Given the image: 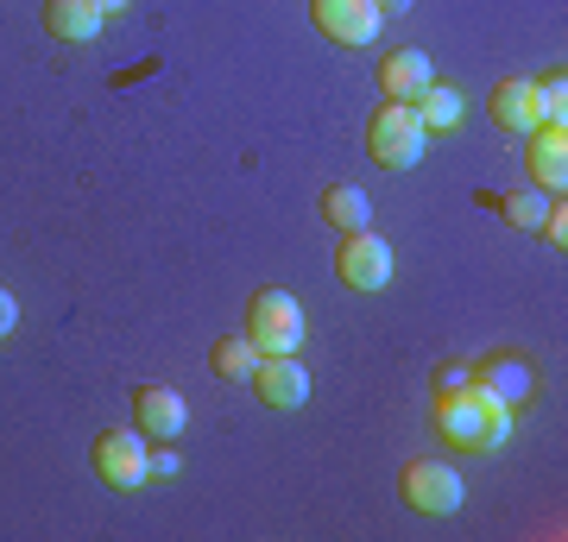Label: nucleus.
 Listing matches in <instances>:
<instances>
[{
	"label": "nucleus",
	"instance_id": "nucleus-3",
	"mask_svg": "<svg viewBox=\"0 0 568 542\" xmlns=\"http://www.w3.org/2000/svg\"><path fill=\"white\" fill-rule=\"evenodd\" d=\"M424 121H417V108L410 101H386L373 126H366V152L373 164H386V171H410V164H424Z\"/></svg>",
	"mask_w": 568,
	"mask_h": 542
},
{
	"label": "nucleus",
	"instance_id": "nucleus-10",
	"mask_svg": "<svg viewBox=\"0 0 568 542\" xmlns=\"http://www.w3.org/2000/svg\"><path fill=\"white\" fill-rule=\"evenodd\" d=\"M530 183L544 190V196H562L568 190V133L562 126H530Z\"/></svg>",
	"mask_w": 568,
	"mask_h": 542
},
{
	"label": "nucleus",
	"instance_id": "nucleus-7",
	"mask_svg": "<svg viewBox=\"0 0 568 542\" xmlns=\"http://www.w3.org/2000/svg\"><path fill=\"white\" fill-rule=\"evenodd\" d=\"M310 13L323 25V39H335V44H373L379 25H386L379 0H310Z\"/></svg>",
	"mask_w": 568,
	"mask_h": 542
},
{
	"label": "nucleus",
	"instance_id": "nucleus-1",
	"mask_svg": "<svg viewBox=\"0 0 568 542\" xmlns=\"http://www.w3.org/2000/svg\"><path fill=\"white\" fill-rule=\"evenodd\" d=\"M436 436L462 454H499L511 442V403L493 398L487 385L467 379L462 391H443L436 403Z\"/></svg>",
	"mask_w": 568,
	"mask_h": 542
},
{
	"label": "nucleus",
	"instance_id": "nucleus-14",
	"mask_svg": "<svg viewBox=\"0 0 568 542\" xmlns=\"http://www.w3.org/2000/svg\"><path fill=\"white\" fill-rule=\"evenodd\" d=\"M323 222L342 227V234L373 227V202H366V190H354V183H328L323 190Z\"/></svg>",
	"mask_w": 568,
	"mask_h": 542
},
{
	"label": "nucleus",
	"instance_id": "nucleus-12",
	"mask_svg": "<svg viewBox=\"0 0 568 542\" xmlns=\"http://www.w3.org/2000/svg\"><path fill=\"white\" fill-rule=\"evenodd\" d=\"M429 58L424 51H386V63H379V89H386V101H417L429 89Z\"/></svg>",
	"mask_w": 568,
	"mask_h": 542
},
{
	"label": "nucleus",
	"instance_id": "nucleus-11",
	"mask_svg": "<svg viewBox=\"0 0 568 542\" xmlns=\"http://www.w3.org/2000/svg\"><path fill=\"white\" fill-rule=\"evenodd\" d=\"M467 379L487 385L493 398H506V403H525V398H530V385H537V379H530V366L518 360V354H487V360L474 366Z\"/></svg>",
	"mask_w": 568,
	"mask_h": 542
},
{
	"label": "nucleus",
	"instance_id": "nucleus-23",
	"mask_svg": "<svg viewBox=\"0 0 568 542\" xmlns=\"http://www.w3.org/2000/svg\"><path fill=\"white\" fill-rule=\"evenodd\" d=\"M13 321H20V303L0 290V335H13Z\"/></svg>",
	"mask_w": 568,
	"mask_h": 542
},
{
	"label": "nucleus",
	"instance_id": "nucleus-8",
	"mask_svg": "<svg viewBox=\"0 0 568 542\" xmlns=\"http://www.w3.org/2000/svg\"><path fill=\"white\" fill-rule=\"evenodd\" d=\"M183 422H190V410H183V398L171 385H140L133 391V429H140L145 442H178Z\"/></svg>",
	"mask_w": 568,
	"mask_h": 542
},
{
	"label": "nucleus",
	"instance_id": "nucleus-16",
	"mask_svg": "<svg viewBox=\"0 0 568 542\" xmlns=\"http://www.w3.org/2000/svg\"><path fill=\"white\" fill-rule=\"evenodd\" d=\"M410 108H417L424 133H448V126H462V89H448V82H429Z\"/></svg>",
	"mask_w": 568,
	"mask_h": 542
},
{
	"label": "nucleus",
	"instance_id": "nucleus-5",
	"mask_svg": "<svg viewBox=\"0 0 568 542\" xmlns=\"http://www.w3.org/2000/svg\"><path fill=\"white\" fill-rule=\"evenodd\" d=\"M89 467H95V480L114 485V492L145 485V436L140 429H102L95 448H89Z\"/></svg>",
	"mask_w": 568,
	"mask_h": 542
},
{
	"label": "nucleus",
	"instance_id": "nucleus-19",
	"mask_svg": "<svg viewBox=\"0 0 568 542\" xmlns=\"http://www.w3.org/2000/svg\"><path fill=\"white\" fill-rule=\"evenodd\" d=\"M530 101H537V126H562L568 121V82H562V70L544 76V82H530Z\"/></svg>",
	"mask_w": 568,
	"mask_h": 542
},
{
	"label": "nucleus",
	"instance_id": "nucleus-18",
	"mask_svg": "<svg viewBox=\"0 0 568 542\" xmlns=\"http://www.w3.org/2000/svg\"><path fill=\"white\" fill-rule=\"evenodd\" d=\"M209 366H215L227 385H253V372H260V354H253V341H246V335H234V341H215Z\"/></svg>",
	"mask_w": 568,
	"mask_h": 542
},
{
	"label": "nucleus",
	"instance_id": "nucleus-2",
	"mask_svg": "<svg viewBox=\"0 0 568 542\" xmlns=\"http://www.w3.org/2000/svg\"><path fill=\"white\" fill-rule=\"evenodd\" d=\"M246 341H253V354H297L304 347V303L291 290H253Z\"/></svg>",
	"mask_w": 568,
	"mask_h": 542
},
{
	"label": "nucleus",
	"instance_id": "nucleus-13",
	"mask_svg": "<svg viewBox=\"0 0 568 542\" xmlns=\"http://www.w3.org/2000/svg\"><path fill=\"white\" fill-rule=\"evenodd\" d=\"M44 32L63 44H89L102 32V13H95V0H44Z\"/></svg>",
	"mask_w": 568,
	"mask_h": 542
},
{
	"label": "nucleus",
	"instance_id": "nucleus-15",
	"mask_svg": "<svg viewBox=\"0 0 568 542\" xmlns=\"http://www.w3.org/2000/svg\"><path fill=\"white\" fill-rule=\"evenodd\" d=\"M493 126H499V133H530V126H537V101H530V82H499V89H493Z\"/></svg>",
	"mask_w": 568,
	"mask_h": 542
},
{
	"label": "nucleus",
	"instance_id": "nucleus-20",
	"mask_svg": "<svg viewBox=\"0 0 568 542\" xmlns=\"http://www.w3.org/2000/svg\"><path fill=\"white\" fill-rule=\"evenodd\" d=\"M537 234H544V241L556 246V253L568 246V208H562V196L549 202V215H544V227H537Z\"/></svg>",
	"mask_w": 568,
	"mask_h": 542
},
{
	"label": "nucleus",
	"instance_id": "nucleus-6",
	"mask_svg": "<svg viewBox=\"0 0 568 542\" xmlns=\"http://www.w3.org/2000/svg\"><path fill=\"white\" fill-rule=\"evenodd\" d=\"M335 278H342L347 290H386V284H392V246L379 241L373 227H361V234H342Z\"/></svg>",
	"mask_w": 568,
	"mask_h": 542
},
{
	"label": "nucleus",
	"instance_id": "nucleus-21",
	"mask_svg": "<svg viewBox=\"0 0 568 542\" xmlns=\"http://www.w3.org/2000/svg\"><path fill=\"white\" fill-rule=\"evenodd\" d=\"M178 448H171V442H159V448H152V442H145V473H159V480H171V473H178Z\"/></svg>",
	"mask_w": 568,
	"mask_h": 542
},
{
	"label": "nucleus",
	"instance_id": "nucleus-9",
	"mask_svg": "<svg viewBox=\"0 0 568 542\" xmlns=\"http://www.w3.org/2000/svg\"><path fill=\"white\" fill-rule=\"evenodd\" d=\"M253 391H260V403H272V410H297V403H310V372L291 354H265L260 372H253Z\"/></svg>",
	"mask_w": 568,
	"mask_h": 542
},
{
	"label": "nucleus",
	"instance_id": "nucleus-17",
	"mask_svg": "<svg viewBox=\"0 0 568 542\" xmlns=\"http://www.w3.org/2000/svg\"><path fill=\"white\" fill-rule=\"evenodd\" d=\"M480 202H493V208H499V215H506L511 227L537 234V227H544V215H549V202H556V196H544V190H518V196H480Z\"/></svg>",
	"mask_w": 568,
	"mask_h": 542
},
{
	"label": "nucleus",
	"instance_id": "nucleus-4",
	"mask_svg": "<svg viewBox=\"0 0 568 542\" xmlns=\"http://www.w3.org/2000/svg\"><path fill=\"white\" fill-rule=\"evenodd\" d=\"M398 499L410 504V511H424V518H455L467 504V485L455 467L443 461H410L405 473H398Z\"/></svg>",
	"mask_w": 568,
	"mask_h": 542
},
{
	"label": "nucleus",
	"instance_id": "nucleus-22",
	"mask_svg": "<svg viewBox=\"0 0 568 542\" xmlns=\"http://www.w3.org/2000/svg\"><path fill=\"white\" fill-rule=\"evenodd\" d=\"M467 385V366H436V391H462Z\"/></svg>",
	"mask_w": 568,
	"mask_h": 542
},
{
	"label": "nucleus",
	"instance_id": "nucleus-24",
	"mask_svg": "<svg viewBox=\"0 0 568 542\" xmlns=\"http://www.w3.org/2000/svg\"><path fill=\"white\" fill-rule=\"evenodd\" d=\"M126 7H133V0H95V13H102V20H108V13H126Z\"/></svg>",
	"mask_w": 568,
	"mask_h": 542
},
{
	"label": "nucleus",
	"instance_id": "nucleus-25",
	"mask_svg": "<svg viewBox=\"0 0 568 542\" xmlns=\"http://www.w3.org/2000/svg\"><path fill=\"white\" fill-rule=\"evenodd\" d=\"M417 0H379V13H410Z\"/></svg>",
	"mask_w": 568,
	"mask_h": 542
}]
</instances>
